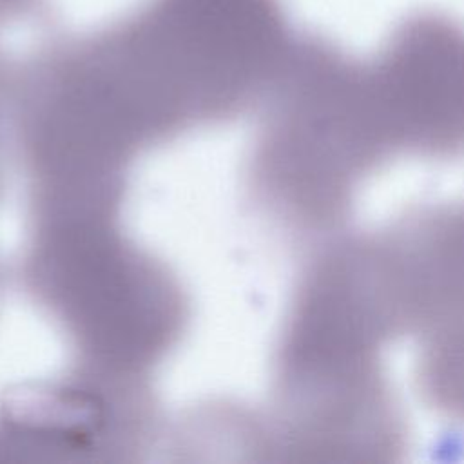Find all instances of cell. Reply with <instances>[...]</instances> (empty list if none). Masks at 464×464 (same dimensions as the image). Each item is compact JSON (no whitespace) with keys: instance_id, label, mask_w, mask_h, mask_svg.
I'll list each match as a JSON object with an SVG mask.
<instances>
[{"instance_id":"6da1fadb","label":"cell","mask_w":464,"mask_h":464,"mask_svg":"<svg viewBox=\"0 0 464 464\" xmlns=\"http://www.w3.org/2000/svg\"><path fill=\"white\" fill-rule=\"evenodd\" d=\"M402 332L375 236L317 256L281 330L265 450L297 462L397 459L406 426L384 350Z\"/></svg>"},{"instance_id":"7a4b0ae2","label":"cell","mask_w":464,"mask_h":464,"mask_svg":"<svg viewBox=\"0 0 464 464\" xmlns=\"http://www.w3.org/2000/svg\"><path fill=\"white\" fill-rule=\"evenodd\" d=\"M250 156V188L295 232L344 219L364 183L404 156L399 125L370 58L332 40L297 42L277 80Z\"/></svg>"},{"instance_id":"3957f363","label":"cell","mask_w":464,"mask_h":464,"mask_svg":"<svg viewBox=\"0 0 464 464\" xmlns=\"http://www.w3.org/2000/svg\"><path fill=\"white\" fill-rule=\"evenodd\" d=\"M118 210L34 208L24 277L83 368L136 379L179 339L185 299L172 274L121 234Z\"/></svg>"},{"instance_id":"277c9868","label":"cell","mask_w":464,"mask_h":464,"mask_svg":"<svg viewBox=\"0 0 464 464\" xmlns=\"http://www.w3.org/2000/svg\"><path fill=\"white\" fill-rule=\"evenodd\" d=\"M381 239L404 332L464 317V203L410 218Z\"/></svg>"},{"instance_id":"5b68a950","label":"cell","mask_w":464,"mask_h":464,"mask_svg":"<svg viewBox=\"0 0 464 464\" xmlns=\"http://www.w3.org/2000/svg\"><path fill=\"white\" fill-rule=\"evenodd\" d=\"M417 381L426 401L464 428V319L419 335Z\"/></svg>"}]
</instances>
